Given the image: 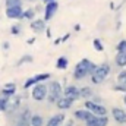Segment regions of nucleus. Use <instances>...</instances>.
I'll list each match as a JSON object with an SVG mask.
<instances>
[{
	"label": "nucleus",
	"instance_id": "f257e3e1",
	"mask_svg": "<svg viewBox=\"0 0 126 126\" xmlns=\"http://www.w3.org/2000/svg\"><path fill=\"white\" fill-rule=\"evenodd\" d=\"M95 66H97V64H94L90 59H82V60H79V62L76 63L75 69H73V78L78 79V81H81V79L90 76V75L93 73V70L95 69Z\"/></svg>",
	"mask_w": 126,
	"mask_h": 126
},
{
	"label": "nucleus",
	"instance_id": "f03ea898",
	"mask_svg": "<svg viewBox=\"0 0 126 126\" xmlns=\"http://www.w3.org/2000/svg\"><path fill=\"white\" fill-rule=\"evenodd\" d=\"M109 73H110V64L107 62L101 63V64H98V66H95V69L93 70V73L90 75L91 76V81H93V84H101V82H104V79L109 76Z\"/></svg>",
	"mask_w": 126,
	"mask_h": 126
},
{
	"label": "nucleus",
	"instance_id": "7ed1b4c3",
	"mask_svg": "<svg viewBox=\"0 0 126 126\" xmlns=\"http://www.w3.org/2000/svg\"><path fill=\"white\" fill-rule=\"evenodd\" d=\"M62 95H63V88L60 85V82H57V81L50 82V85L47 87V97H46L48 100V103H56Z\"/></svg>",
	"mask_w": 126,
	"mask_h": 126
},
{
	"label": "nucleus",
	"instance_id": "20e7f679",
	"mask_svg": "<svg viewBox=\"0 0 126 126\" xmlns=\"http://www.w3.org/2000/svg\"><path fill=\"white\" fill-rule=\"evenodd\" d=\"M84 106H85L84 109H87L88 111H91L94 116H107V109L103 104H100V103H94L91 100H85Z\"/></svg>",
	"mask_w": 126,
	"mask_h": 126
},
{
	"label": "nucleus",
	"instance_id": "39448f33",
	"mask_svg": "<svg viewBox=\"0 0 126 126\" xmlns=\"http://www.w3.org/2000/svg\"><path fill=\"white\" fill-rule=\"evenodd\" d=\"M32 87H34V88H32V93H31L32 100H35V101H43V100H46V97H47V85H46V84L40 82V84H35V85H32Z\"/></svg>",
	"mask_w": 126,
	"mask_h": 126
},
{
	"label": "nucleus",
	"instance_id": "423d86ee",
	"mask_svg": "<svg viewBox=\"0 0 126 126\" xmlns=\"http://www.w3.org/2000/svg\"><path fill=\"white\" fill-rule=\"evenodd\" d=\"M50 78H51V75H50V73H38V75H34V76L28 78V79L25 81L24 88H25V90H28L30 87H32V85L40 84V82H44V81H48Z\"/></svg>",
	"mask_w": 126,
	"mask_h": 126
},
{
	"label": "nucleus",
	"instance_id": "0eeeda50",
	"mask_svg": "<svg viewBox=\"0 0 126 126\" xmlns=\"http://www.w3.org/2000/svg\"><path fill=\"white\" fill-rule=\"evenodd\" d=\"M57 9H59V3H57L56 0L47 1V3H46V10H44V21H46V22L51 21V18L56 15Z\"/></svg>",
	"mask_w": 126,
	"mask_h": 126
},
{
	"label": "nucleus",
	"instance_id": "6e6552de",
	"mask_svg": "<svg viewBox=\"0 0 126 126\" xmlns=\"http://www.w3.org/2000/svg\"><path fill=\"white\" fill-rule=\"evenodd\" d=\"M22 12H24V9L21 4L19 6H9L4 10V13L9 19H22Z\"/></svg>",
	"mask_w": 126,
	"mask_h": 126
},
{
	"label": "nucleus",
	"instance_id": "1a4fd4ad",
	"mask_svg": "<svg viewBox=\"0 0 126 126\" xmlns=\"http://www.w3.org/2000/svg\"><path fill=\"white\" fill-rule=\"evenodd\" d=\"M87 126H107L109 125V117L107 116H91L88 120H85Z\"/></svg>",
	"mask_w": 126,
	"mask_h": 126
},
{
	"label": "nucleus",
	"instance_id": "9d476101",
	"mask_svg": "<svg viewBox=\"0 0 126 126\" xmlns=\"http://www.w3.org/2000/svg\"><path fill=\"white\" fill-rule=\"evenodd\" d=\"M111 116L113 119L119 123V125H125L126 123V111L120 107H113L111 109Z\"/></svg>",
	"mask_w": 126,
	"mask_h": 126
},
{
	"label": "nucleus",
	"instance_id": "9b49d317",
	"mask_svg": "<svg viewBox=\"0 0 126 126\" xmlns=\"http://www.w3.org/2000/svg\"><path fill=\"white\" fill-rule=\"evenodd\" d=\"M63 95L67 97V98H70V100H73V101H78L81 98L79 97V88L75 87V85H67L64 88V91H63Z\"/></svg>",
	"mask_w": 126,
	"mask_h": 126
},
{
	"label": "nucleus",
	"instance_id": "f8f14e48",
	"mask_svg": "<svg viewBox=\"0 0 126 126\" xmlns=\"http://www.w3.org/2000/svg\"><path fill=\"white\" fill-rule=\"evenodd\" d=\"M30 27H31V30L35 32V34H41L43 31H46V28H47L44 19H32L31 24H30Z\"/></svg>",
	"mask_w": 126,
	"mask_h": 126
},
{
	"label": "nucleus",
	"instance_id": "ddd939ff",
	"mask_svg": "<svg viewBox=\"0 0 126 126\" xmlns=\"http://www.w3.org/2000/svg\"><path fill=\"white\" fill-rule=\"evenodd\" d=\"M73 103H75L73 100H70V98H67V97L62 95V97L56 101V107H57L59 110H67V109H70V107H72V104H73Z\"/></svg>",
	"mask_w": 126,
	"mask_h": 126
},
{
	"label": "nucleus",
	"instance_id": "4468645a",
	"mask_svg": "<svg viewBox=\"0 0 126 126\" xmlns=\"http://www.w3.org/2000/svg\"><path fill=\"white\" fill-rule=\"evenodd\" d=\"M64 120H66V116H64L63 113H57V114L51 116V117L47 120L46 126H62V123Z\"/></svg>",
	"mask_w": 126,
	"mask_h": 126
},
{
	"label": "nucleus",
	"instance_id": "2eb2a0df",
	"mask_svg": "<svg viewBox=\"0 0 126 126\" xmlns=\"http://www.w3.org/2000/svg\"><path fill=\"white\" fill-rule=\"evenodd\" d=\"M31 111L28 109H25L21 114H19V119H18V126H30V120H31Z\"/></svg>",
	"mask_w": 126,
	"mask_h": 126
},
{
	"label": "nucleus",
	"instance_id": "dca6fc26",
	"mask_svg": "<svg viewBox=\"0 0 126 126\" xmlns=\"http://www.w3.org/2000/svg\"><path fill=\"white\" fill-rule=\"evenodd\" d=\"M91 116H93V113H91V111H88L87 109H81V110H76V111L73 113V117H75V119H78V120H82V122L88 120Z\"/></svg>",
	"mask_w": 126,
	"mask_h": 126
},
{
	"label": "nucleus",
	"instance_id": "f3484780",
	"mask_svg": "<svg viewBox=\"0 0 126 126\" xmlns=\"http://www.w3.org/2000/svg\"><path fill=\"white\" fill-rule=\"evenodd\" d=\"M1 94L4 95V98L13 97V95L16 94V85H15L13 82H10V84H6V85L3 87V90H1Z\"/></svg>",
	"mask_w": 126,
	"mask_h": 126
},
{
	"label": "nucleus",
	"instance_id": "a211bd4d",
	"mask_svg": "<svg viewBox=\"0 0 126 126\" xmlns=\"http://www.w3.org/2000/svg\"><path fill=\"white\" fill-rule=\"evenodd\" d=\"M116 64L119 67H125L126 66V50H122V51H117L116 54Z\"/></svg>",
	"mask_w": 126,
	"mask_h": 126
},
{
	"label": "nucleus",
	"instance_id": "6ab92c4d",
	"mask_svg": "<svg viewBox=\"0 0 126 126\" xmlns=\"http://www.w3.org/2000/svg\"><path fill=\"white\" fill-rule=\"evenodd\" d=\"M93 90H91V87H82V88H79V97L81 98H84V100H88L90 97H93Z\"/></svg>",
	"mask_w": 126,
	"mask_h": 126
},
{
	"label": "nucleus",
	"instance_id": "aec40b11",
	"mask_svg": "<svg viewBox=\"0 0 126 126\" xmlns=\"http://www.w3.org/2000/svg\"><path fill=\"white\" fill-rule=\"evenodd\" d=\"M44 125V119L40 114H32L31 120H30V126H43Z\"/></svg>",
	"mask_w": 126,
	"mask_h": 126
},
{
	"label": "nucleus",
	"instance_id": "412c9836",
	"mask_svg": "<svg viewBox=\"0 0 126 126\" xmlns=\"http://www.w3.org/2000/svg\"><path fill=\"white\" fill-rule=\"evenodd\" d=\"M67 66H69V60H67V57L62 56V57H59V59H57V62H56V67H57V69L64 70Z\"/></svg>",
	"mask_w": 126,
	"mask_h": 126
},
{
	"label": "nucleus",
	"instance_id": "4be33fe9",
	"mask_svg": "<svg viewBox=\"0 0 126 126\" xmlns=\"http://www.w3.org/2000/svg\"><path fill=\"white\" fill-rule=\"evenodd\" d=\"M35 10L34 9H27V10H24L22 12V19H27V21H32V19H35Z\"/></svg>",
	"mask_w": 126,
	"mask_h": 126
},
{
	"label": "nucleus",
	"instance_id": "5701e85b",
	"mask_svg": "<svg viewBox=\"0 0 126 126\" xmlns=\"http://www.w3.org/2000/svg\"><path fill=\"white\" fill-rule=\"evenodd\" d=\"M93 46H94V48L97 50V51H103V50H104L103 41H101L100 38H94V41H93Z\"/></svg>",
	"mask_w": 126,
	"mask_h": 126
},
{
	"label": "nucleus",
	"instance_id": "b1692460",
	"mask_svg": "<svg viewBox=\"0 0 126 126\" xmlns=\"http://www.w3.org/2000/svg\"><path fill=\"white\" fill-rule=\"evenodd\" d=\"M117 84L126 85V70H122V72L117 73Z\"/></svg>",
	"mask_w": 126,
	"mask_h": 126
},
{
	"label": "nucleus",
	"instance_id": "393cba45",
	"mask_svg": "<svg viewBox=\"0 0 126 126\" xmlns=\"http://www.w3.org/2000/svg\"><path fill=\"white\" fill-rule=\"evenodd\" d=\"M31 63L32 62V56L31 54H25V56H22V57H21V60H19V62H16V64H18V66H21V64H24V63Z\"/></svg>",
	"mask_w": 126,
	"mask_h": 126
},
{
	"label": "nucleus",
	"instance_id": "a878e982",
	"mask_svg": "<svg viewBox=\"0 0 126 126\" xmlns=\"http://www.w3.org/2000/svg\"><path fill=\"white\" fill-rule=\"evenodd\" d=\"M4 4H6V7H9V6H19V4H22V0H6Z\"/></svg>",
	"mask_w": 126,
	"mask_h": 126
},
{
	"label": "nucleus",
	"instance_id": "bb28decb",
	"mask_svg": "<svg viewBox=\"0 0 126 126\" xmlns=\"http://www.w3.org/2000/svg\"><path fill=\"white\" fill-rule=\"evenodd\" d=\"M116 50H117V51L126 50V40H122V41H119V43H117V46H116Z\"/></svg>",
	"mask_w": 126,
	"mask_h": 126
},
{
	"label": "nucleus",
	"instance_id": "cd10ccee",
	"mask_svg": "<svg viewBox=\"0 0 126 126\" xmlns=\"http://www.w3.org/2000/svg\"><path fill=\"white\" fill-rule=\"evenodd\" d=\"M10 32H12V35H19L21 34V27L19 25H13L10 28Z\"/></svg>",
	"mask_w": 126,
	"mask_h": 126
},
{
	"label": "nucleus",
	"instance_id": "c85d7f7f",
	"mask_svg": "<svg viewBox=\"0 0 126 126\" xmlns=\"http://www.w3.org/2000/svg\"><path fill=\"white\" fill-rule=\"evenodd\" d=\"M113 90H114V91H119V93H126V85H120V84H117V85L113 87Z\"/></svg>",
	"mask_w": 126,
	"mask_h": 126
},
{
	"label": "nucleus",
	"instance_id": "c756f323",
	"mask_svg": "<svg viewBox=\"0 0 126 126\" xmlns=\"http://www.w3.org/2000/svg\"><path fill=\"white\" fill-rule=\"evenodd\" d=\"M6 104L7 98H0V111H6Z\"/></svg>",
	"mask_w": 126,
	"mask_h": 126
},
{
	"label": "nucleus",
	"instance_id": "7c9ffc66",
	"mask_svg": "<svg viewBox=\"0 0 126 126\" xmlns=\"http://www.w3.org/2000/svg\"><path fill=\"white\" fill-rule=\"evenodd\" d=\"M69 37H70V34H66L63 38H59V41H60V43H64V41H67V40H69Z\"/></svg>",
	"mask_w": 126,
	"mask_h": 126
},
{
	"label": "nucleus",
	"instance_id": "2f4dec72",
	"mask_svg": "<svg viewBox=\"0 0 126 126\" xmlns=\"http://www.w3.org/2000/svg\"><path fill=\"white\" fill-rule=\"evenodd\" d=\"M62 126H73V120H67L66 123L63 122V123H62Z\"/></svg>",
	"mask_w": 126,
	"mask_h": 126
},
{
	"label": "nucleus",
	"instance_id": "473e14b6",
	"mask_svg": "<svg viewBox=\"0 0 126 126\" xmlns=\"http://www.w3.org/2000/svg\"><path fill=\"white\" fill-rule=\"evenodd\" d=\"M46 31H47V37L51 38V31H50V28H46Z\"/></svg>",
	"mask_w": 126,
	"mask_h": 126
},
{
	"label": "nucleus",
	"instance_id": "72a5a7b5",
	"mask_svg": "<svg viewBox=\"0 0 126 126\" xmlns=\"http://www.w3.org/2000/svg\"><path fill=\"white\" fill-rule=\"evenodd\" d=\"M34 41H35V38H30V40H28V44H32Z\"/></svg>",
	"mask_w": 126,
	"mask_h": 126
},
{
	"label": "nucleus",
	"instance_id": "f704fd0d",
	"mask_svg": "<svg viewBox=\"0 0 126 126\" xmlns=\"http://www.w3.org/2000/svg\"><path fill=\"white\" fill-rule=\"evenodd\" d=\"M123 103H125V106H126V94H125V97H123Z\"/></svg>",
	"mask_w": 126,
	"mask_h": 126
},
{
	"label": "nucleus",
	"instance_id": "c9c22d12",
	"mask_svg": "<svg viewBox=\"0 0 126 126\" xmlns=\"http://www.w3.org/2000/svg\"><path fill=\"white\" fill-rule=\"evenodd\" d=\"M41 1H46V3H47V1H51V0H41Z\"/></svg>",
	"mask_w": 126,
	"mask_h": 126
},
{
	"label": "nucleus",
	"instance_id": "e433bc0d",
	"mask_svg": "<svg viewBox=\"0 0 126 126\" xmlns=\"http://www.w3.org/2000/svg\"><path fill=\"white\" fill-rule=\"evenodd\" d=\"M16 126H18V125H16Z\"/></svg>",
	"mask_w": 126,
	"mask_h": 126
}]
</instances>
